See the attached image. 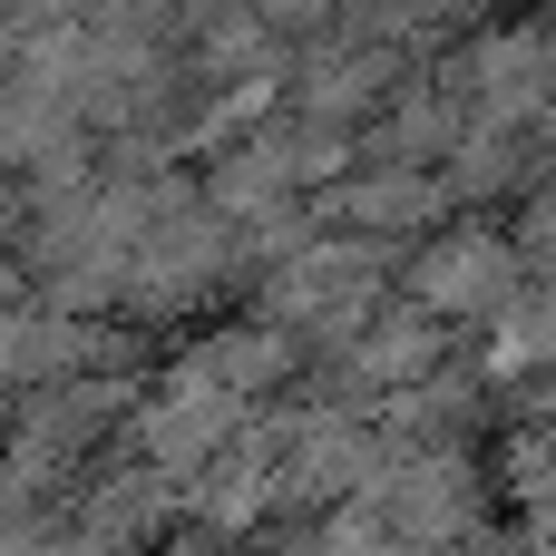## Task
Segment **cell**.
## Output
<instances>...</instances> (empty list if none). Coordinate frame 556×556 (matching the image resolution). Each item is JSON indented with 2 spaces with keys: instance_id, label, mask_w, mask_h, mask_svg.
<instances>
[{
  "instance_id": "obj_1",
  "label": "cell",
  "mask_w": 556,
  "mask_h": 556,
  "mask_svg": "<svg viewBox=\"0 0 556 556\" xmlns=\"http://www.w3.org/2000/svg\"><path fill=\"white\" fill-rule=\"evenodd\" d=\"M440 88L459 98L469 127H538L556 88V20H489L440 49Z\"/></svg>"
},
{
  "instance_id": "obj_2",
  "label": "cell",
  "mask_w": 556,
  "mask_h": 556,
  "mask_svg": "<svg viewBox=\"0 0 556 556\" xmlns=\"http://www.w3.org/2000/svg\"><path fill=\"white\" fill-rule=\"evenodd\" d=\"M410 293H420V313H489V303L518 293V254H508V235H489V225H450V235L420 254Z\"/></svg>"
},
{
  "instance_id": "obj_3",
  "label": "cell",
  "mask_w": 556,
  "mask_h": 556,
  "mask_svg": "<svg viewBox=\"0 0 556 556\" xmlns=\"http://www.w3.org/2000/svg\"><path fill=\"white\" fill-rule=\"evenodd\" d=\"M323 205L342 225H362V235H420V225L450 215V176L440 166H352Z\"/></svg>"
},
{
  "instance_id": "obj_4",
  "label": "cell",
  "mask_w": 556,
  "mask_h": 556,
  "mask_svg": "<svg viewBox=\"0 0 556 556\" xmlns=\"http://www.w3.org/2000/svg\"><path fill=\"white\" fill-rule=\"evenodd\" d=\"M371 274H381V264H371L362 244H303V254L274 274V313H293V323H323V332H332V323H352V313H362Z\"/></svg>"
}]
</instances>
